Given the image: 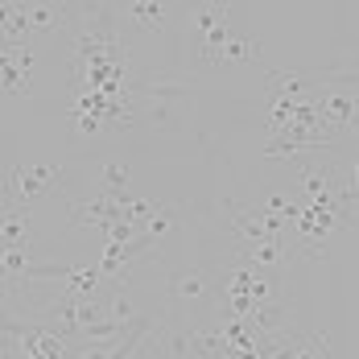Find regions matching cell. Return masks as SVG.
Instances as JSON below:
<instances>
[{
    "label": "cell",
    "instance_id": "cell-9",
    "mask_svg": "<svg viewBox=\"0 0 359 359\" xmlns=\"http://www.w3.org/2000/svg\"><path fill=\"white\" fill-rule=\"evenodd\" d=\"M67 21H71V8L67 4H50V0H34L29 4V29L34 34H54Z\"/></svg>",
    "mask_w": 359,
    "mask_h": 359
},
{
    "label": "cell",
    "instance_id": "cell-6",
    "mask_svg": "<svg viewBox=\"0 0 359 359\" xmlns=\"http://www.w3.org/2000/svg\"><path fill=\"white\" fill-rule=\"evenodd\" d=\"M124 13H128V21L137 29H144V34H161L170 25V4H161V0H128Z\"/></svg>",
    "mask_w": 359,
    "mask_h": 359
},
{
    "label": "cell",
    "instance_id": "cell-10",
    "mask_svg": "<svg viewBox=\"0 0 359 359\" xmlns=\"http://www.w3.org/2000/svg\"><path fill=\"white\" fill-rule=\"evenodd\" d=\"M100 285H104L100 264H67V293L71 297H95Z\"/></svg>",
    "mask_w": 359,
    "mask_h": 359
},
{
    "label": "cell",
    "instance_id": "cell-11",
    "mask_svg": "<svg viewBox=\"0 0 359 359\" xmlns=\"http://www.w3.org/2000/svg\"><path fill=\"white\" fill-rule=\"evenodd\" d=\"M128 182H133V174H128V165H124L120 157L104 161V190H108V198L124 203V198H128Z\"/></svg>",
    "mask_w": 359,
    "mask_h": 359
},
{
    "label": "cell",
    "instance_id": "cell-13",
    "mask_svg": "<svg viewBox=\"0 0 359 359\" xmlns=\"http://www.w3.org/2000/svg\"><path fill=\"white\" fill-rule=\"evenodd\" d=\"M339 203H343V207H355L359 203V157L351 161V178L339 186Z\"/></svg>",
    "mask_w": 359,
    "mask_h": 359
},
{
    "label": "cell",
    "instance_id": "cell-8",
    "mask_svg": "<svg viewBox=\"0 0 359 359\" xmlns=\"http://www.w3.org/2000/svg\"><path fill=\"white\" fill-rule=\"evenodd\" d=\"M207 273L203 269H178L174 277H170V297L174 302H203L207 297Z\"/></svg>",
    "mask_w": 359,
    "mask_h": 359
},
{
    "label": "cell",
    "instance_id": "cell-15",
    "mask_svg": "<svg viewBox=\"0 0 359 359\" xmlns=\"http://www.w3.org/2000/svg\"><path fill=\"white\" fill-rule=\"evenodd\" d=\"M0 343H4V330H0Z\"/></svg>",
    "mask_w": 359,
    "mask_h": 359
},
{
    "label": "cell",
    "instance_id": "cell-4",
    "mask_svg": "<svg viewBox=\"0 0 359 359\" xmlns=\"http://www.w3.org/2000/svg\"><path fill=\"white\" fill-rule=\"evenodd\" d=\"M34 50L29 46H0V87L8 95H29L34 87Z\"/></svg>",
    "mask_w": 359,
    "mask_h": 359
},
{
    "label": "cell",
    "instance_id": "cell-12",
    "mask_svg": "<svg viewBox=\"0 0 359 359\" xmlns=\"http://www.w3.org/2000/svg\"><path fill=\"white\" fill-rule=\"evenodd\" d=\"M108 318L120 326H133L137 323V310H133V297L124 293V289H116V297L108 302Z\"/></svg>",
    "mask_w": 359,
    "mask_h": 359
},
{
    "label": "cell",
    "instance_id": "cell-7",
    "mask_svg": "<svg viewBox=\"0 0 359 359\" xmlns=\"http://www.w3.org/2000/svg\"><path fill=\"white\" fill-rule=\"evenodd\" d=\"M302 190L310 194V203L339 198V190H334V170L323 165V161H302Z\"/></svg>",
    "mask_w": 359,
    "mask_h": 359
},
{
    "label": "cell",
    "instance_id": "cell-3",
    "mask_svg": "<svg viewBox=\"0 0 359 359\" xmlns=\"http://www.w3.org/2000/svg\"><path fill=\"white\" fill-rule=\"evenodd\" d=\"M29 244H34V215L4 186V194H0V248H29Z\"/></svg>",
    "mask_w": 359,
    "mask_h": 359
},
{
    "label": "cell",
    "instance_id": "cell-14",
    "mask_svg": "<svg viewBox=\"0 0 359 359\" xmlns=\"http://www.w3.org/2000/svg\"><path fill=\"white\" fill-rule=\"evenodd\" d=\"M330 74H359V50L347 58V62H339V67H326Z\"/></svg>",
    "mask_w": 359,
    "mask_h": 359
},
{
    "label": "cell",
    "instance_id": "cell-5",
    "mask_svg": "<svg viewBox=\"0 0 359 359\" xmlns=\"http://www.w3.org/2000/svg\"><path fill=\"white\" fill-rule=\"evenodd\" d=\"M29 4L25 0H0V46H29Z\"/></svg>",
    "mask_w": 359,
    "mask_h": 359
},
{
    "label": "cell",
    "instance_id": "cell-1",
    "mask_svg": "<svg viewBox=\"0 0 359 359\" xmlns=\"http://www.w3.org/2000/svg\"><path fill=\"white\" fill-rule=\"evenodd\" d=\"M310 104H314L318 120H323L330 133L347 137V133L355 128V120H359V100H355V87H351L347 79H339V74L314 79V95H310Z\"/></svg>",
    "mask_w": 359,
    "mask_h": 359
},
{
    "label": "cell",
    "instance_id": "cell-2",
    "mask_svg": "<svg viewBox=\"0 0 359 359\" xmlns=\"http://www.w3.org/2000/svg\"><path fill=\"white\" fill-rule=\"evenodd\" d=\"M62 178V165H54V161H17L13 170H8V178H4V186L17 194V203H25V207H34L37 198L54 186V182Z\"/></svg>",
    "mask_w": 359,
    "mask_h": 359
},
{
    "label": "cell",
    "instance_id": "cell-16",
    "mask_svg": "<svg viewBox=\"0 0 359 359\" xmlns=\"http://www.w3.org/2000/svg\"><path fill=\"white\" fill-rule=\"evenodd\" d=\"M203 359H211V355H203Z\"/></svg>",
    "mask_w": 359,
    "mask_h": 359
}]
</instances>
